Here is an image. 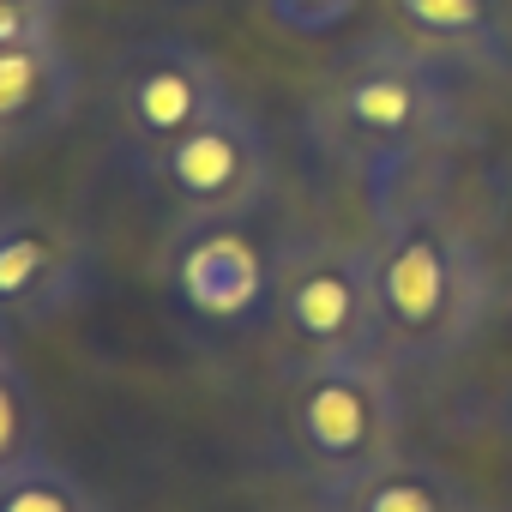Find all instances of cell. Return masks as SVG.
Wrapping results in <instances>:
<instances>
[{
  "mask_svg": "<svg viewBox=\"0 0 512 512\" xmlns=\"http://www.w3.org/2000/svg\"><path fill=\"white\" fill-rule=\"evenodd\" d=\"M302 133L320 157L368 181L380 205L392 199L398 181H410V169L440 157L464 133V121H458L440 55L416 49L398 31H380V37L350 43L314 79Z\"/></svg>",
  "mask_w": 512,
  "mask_h": 512,
  "instance_id": "obj_1",
  "label": "cell"
},
{
  "mask_svg": "<svg viewBox=\"0 0 512 512\" xmlns=\"http://www.w3.org/2000/svg\"><path fill=\"white\" fill-rule=\"evenodd\" d=\"M374 260V320L380 356L392 368H434L458 356L488 308V266L476 235L434 199H380Z\"/></svg>",
  "mask_w": 512,
  "mask_h": 512,
  "instance_id": "obj_2",
  "label": "cell"
},
{
  "mask_svg": "<svg viewBox=\"0 0 512 512\" xmlns=\"http://www.w3.org/2000/svg\"><path fill=\"white\" fill-rule=\"evenodd\" d=\"M266 344L284 374L344 362V356H380L368 241H344V235L278 241V290H272Z\"/></svg>",
  "mask_w": 512,
  "mask_h": 512,
  "instance_id": "obj_3",
  "label": "cell"
},
{
  "mask_svg": "<svg viewBox=\"0 0 512 512\" xmlns=\"http://www.w3.org/2000/svg\"><path fill=\"white\" fill-rule=\"evenodd\" d=\"M278 422L290 458L320 488H338L404 452V398L386 356H344L284 374Z\"/></svg>",
  "mask_w": 512,
  "mask_h": 512,
  "instance_id": "obj_4",
  "label": "cell"
},
{
  "mask_svg": "<svg viewBox=\"0 0 512 512\" xmlns=\"http://www.w3.org/2000/svg\"><path fill=\"white\" fill-rule=\"evenodd\" d=\"M163 284L169 302L205 332H266L278 290V247L253 235L247 217H175L163 241Z\"/></svg>",
  "mask_w": 512,
  "mask_h": 512,
  "instance_id": "obj_5",
  "label": "cell"
},
{
  "mask_svg": "<svg viewBox=\"0 0 512 512\" xmlns=\"http://www.w3.org/2000/svg\"><path fill=\"white\" fill-rule=\"evenodd\" d=\"M229 97L235 91H229L223 61L187 37H145L109 67V127L133 151L139 169L175 139H187Z\"/></svg>",
  "mask_w": 512,
  "mask_h": 512,
  "instance_id": "obj_6",
  "label": "cell"
},
{
  "mask_svg": "<svg viewBox=\"0 0 512 512\" xmlns=\"http://www.w3.org/2000/svg\"><path fill=\"white\" fill-rule=\"evenodd\" d=\"M175 217H253L272 199V139L247 103H223L145 163Z\"/></svg>",
  "mask_w": 512,
  "mask_h": 512,
  "instance_id": "obj_7",
  "label": "cell"
},
{
  "mask_svg": "<svg viewBox=\"0 0 512 512\" xmlns=\"http://www.w3.org/2000/svg\"><path fill=\"white\" fill-rule=\"evenodd\" d=\"M97 290V260L79 223L43 205H0V320L43 332Z\"/></svg>",
  "mask_w": 512,
  "mask_h": 512,
  "instance_id": "obj_8",
  "label": "cell"
},
{
  "mask_svg": "<svg viewBox=\"0 0 512 512\" xmlns=\"http://www.w3.org/2000/svg\"><path fill=\"white\" fill-rule=\"evenodd\" d=\"M73 103H79V67L61 49V37L0 49V151L55 133L73 115Z\"/></svg>",
  "mask_w": 512,
  "mask_h": 512,
  "instance_id": "obj_9",
  "label": "cell"
},
{
  "mask_svg": "<svg viewBox=\"0 0 512 512\" xmlns=\"http://www.w3.org/2000/svg\"><path fill=\"white\" fill-rule=\"evenodd\" d=\"M320 512H470V494L452 470L422 452H392L386 464L326 488Z\"/></svg>",
  "mask_w": 512,
  "mask_h": 512,
  "instance_id": "obj_10",
  "label": "cell"
},
{
  "mask_svg": "<svg viewBox=\"0 0 512 512\" xmlns=\"http://www.w3.org/2000/svg\"><path fill=\"white\" fill-rule=\"evenodd\" d=\"M386 19L398 37H410L428 55H500L506 43V19H512V0H380Z\"/></svg>",
  "mask_w": 512,
  "mask_h": 512,
  "instance_id": "obj_11",
  "label": "cell"
},
{
  "mask_svg": "<svg viewBox=\"0 0 512 512\" xmlns=\"http://www.w3.org/2000/svg\"><path fill=\"white\" fill-rule=\"evenodd\" d=\"M0 512H103V506L73 464L37 452L13 470H0Z\"/></svg>",
  "mask_w": 512,
  "mask_h": 512,
  "instance_id": "obj_12",
  "label": "cell"
},
{
  "mask_svg": "<svg viewBox=\"0 0 512 512\" xmlns=\"http://www.w3.org/2000/svg\"><path fill=\"white\" fill-rule=\"evenodd\" d=\"M43 434H49V422H43L37 386L25 380V368H7V374H0V470L37 458Z\"/></svg>",
  "mask_w": 512,
  "mask_h": 512,
  "instance_id": "obj_13",
  "label": "cell"
},
{
  "mask_svg": "<svg viewBox=\"0 0 512 512\" xmlns=\"http://www.w3.org/2000/svg\"><path fill=\"white\" fill-rule=\"evenodd\" d=\"M362 13V0H266V19L290 37H332Z\"/></svg>",
  "mask_w": 512,
  "mask_h": 512,
  "instance_id": "obj_14",
  "label": "cell"
},
{
  "mask_svg": "<svg viewBox=\"0 0 512 512\" xmlns=\"http://www.w3.org/2000/svg\"><path fill=\"white\" fill-rule=\"evenodd\" d=\"M49 7H31V0H0V49H25V43H49L55 37Z\"/></svg>",
  "mask_w": 512,
  "mask_h": 512,
  "instance_id": "obj_15",
  "label": "cell"
},
{
  "mask_svg": "<svg viewBox=\"0 0 512 512\" xmlns=\"http://www.w3.org/2000/svg\"><path fill=\"white\" fill-rule=\"evenodd\" d=\"M19 332L7 326V320H0V374H7V368H19V344H13Z\"/></svg>",
  "mask_w": 512,
  "mask_h": 512,
  "instance_id": "obj_16",
  "label": "cell"
},
{
  "mask_svg": "<svg viewBox=\"0 0 512 512\" xmlns=\"http://www.w3.org/2000/svg\"><path fill=\"white\" fill-rule=\"evenodd\" d=\"M31 7H49V13H61V7H67V0H31Z\"/></svg>",
  "mask_w": 512,
  "mask_h": 512,
  "instance_id": "obj_17",
  "label": "cell"
}]
</instances>
